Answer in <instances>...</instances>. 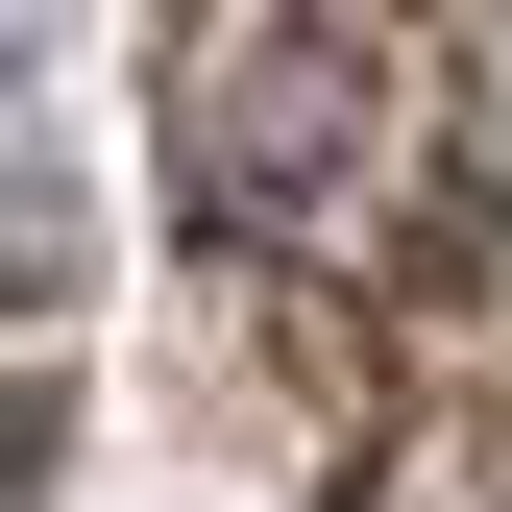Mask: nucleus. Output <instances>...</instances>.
Wrapping results in <instances>:
<instances>
[{
	"mask_svg": "<svg viewBox=\"0 0 512 512\" xmlns=\"http://www.w3.org/2000/svg\"><path fill=\"white\" fill-rule=\"evenodd\" d=\"M196 391L317 512H512V0L147 25Z\"/></svg>",
	"mask_w": 512,
	"mask_h": 512,
	"instance_id": "nucleus-1",
	"label": "nucleus"
},
{
	"mask_svg": "<svg viewBox=\"0 0 512 512\" xmlns=\"http://www.w3.org/2000/svg\"><path fill=\"white\" fill-rule=\"evenodd\" d=\"M25 464H49V391H25V366H0V488H25Z\"/></svg>",
	"mask_w": 512,
	"mask_h": 512,
	"instance_id": "nucleus-2",
	"label": "nucleus"
}]
</instances>
